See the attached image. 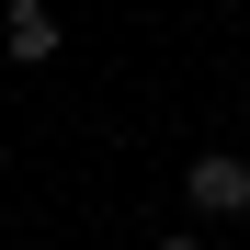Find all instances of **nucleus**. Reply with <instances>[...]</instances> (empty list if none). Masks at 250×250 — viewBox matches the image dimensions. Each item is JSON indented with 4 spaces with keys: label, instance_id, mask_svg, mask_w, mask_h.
Instances as JSON below:
<instances>
[{
    "label": "nucleus",
    "instance_id": "1",
    "mask_svg": "<svg viewBox=\"0 0 250 250\" xmlns=\"http://www.w3.org/2000/svg\"><path fill=\"white\" fill-rule=\"evenodd\" d=\"M182 193H193V216H250V159L239 148H193Z\"/></svg>",
    "mask_w": 250,
    "mask_h": 250
},
{
    "label": "nucleus",
    "instance_id": "3",
    "mask_svg": "<svg viewBox=\"0 0 250 250\" xmlns=\"http://www.w3.org/2000/svg\"><path fill=\"white\" fill-rule=\"evenodd\" d=\"M159 250H205V239H159Z\"/></svg>",
    "mask_w": 250,
    "mask_h": 250
},
{
    "label": "nucleus",
    "instance_id": "2",
    "mask_svg": "<svg viewBox=\"0 0 250 250\" xmlns=\"http://www.w3.org/2000/svg\"><path fill=\"white\" fill-rule=\"evenodd\" d=\"M57 57V12L46 0H12V68H46Z\"/></svg>",
    "mask_w": 250,
    "mask_h": 250
}]
</instances>
